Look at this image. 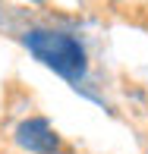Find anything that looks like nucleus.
Instances as JSON below:
<instances>
[{
    "label": "nucleus",
    "mask_w": 148,
    "mask_h": 154,
    "mask_svg": "<svg viewBox=\"0 0 148 154\" xmlns=\"http://www.w3.org/2000/svg\"><path fill=\"white\" fill-rule=\"evenodd\" d=\"M22 47L32 54L38 63H44L47 69L60 75V79L73 82L79 88V82L88 72V54L76 35L60 32V29H44V25H35L22 35Z\"/></svg>",
    "instance_id": "obj_1"
},
{
    "label": "nucleus",
    "mask_w": 148,
    "mask_h": 154,
    "mask_svg": "<svg viewBox=\"0 0 148 154\" xmlns=\"http://www.w3.org/2000/svg\"><path fill=\"white\" fill-rule=\"evenodd\" d=\"M13 138H16V145L22 151H32V154H54L60 148L57 129H54L44 116H29V120H22L16 126V132H13Z\"/></svg>",
    "instance_id": "obj_2"
},
{
    "label": "nucleus",
    "mask_w": 148,
    "mask_h": 154,
    "mask_svg": "<svg viewBox=\"0 0 148 154\" xmlns=\"http://www.w3.org/2000/svg\"><path fill=\"white\" fill-rule=\"evenodd\" d=\"M32 3H41V0H32Z\"/></svg>",
    "instance_id": "obj_4"
},
{
    "label": "nucleus",
    "mask_w": 148,
    "mask_h": 154,
    "mask_svg": "<svg viewBox=\"0 0 148 154\" xmlns=\"http://www.w3.org/2000/svg\"><path fill=\"white\" fill-rule=\"evenodd\" d=\"M54 154H73V151H69V148H57V151H54Z\"/></svg>",
    "instance_id": "obj_3"
}]
</instances>
